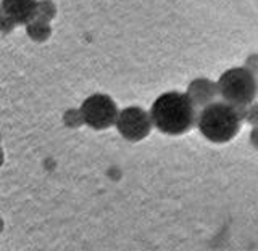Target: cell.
Instances as JSON below:
<instances>
[{
    "instance_id": "obj_5",
    "label": "cell",
    "mask_w": 258,
    "mask_h": 251,
    "mask_svg": "<svg viewBox=\"0 0 258 251\" xmlns=\"http://www.w3.org/2000/svg\"><path fill=\"white\" fill-rule=\"evenodd\" d=\"M153 121L150 113L141 107H126L119 111L116 121L118 132L129 142H141L152 132Z\"/></svg>"
},
{
    "instance_id": "obj_3",
    "label": "cell",
    "mask_w": 258,
    "mask_h": 251,
    "mask_svg": "<svg viewBox=\"0 0 258 251\" xmlns=\"http://www.w3.org/2000/svg\"><path fill=\"white\" fill-rule=\"evenodd\" d=\"M218 91L223 102L244 110L258 97V76L245 66L231 68L218 79Z\"/></svg>"
},
{
    "instance_id": "obj_12",
    "label": "cell",
    "mask_w": 258,
    "mask_h": 251,
    "mask_svg": "<svg viewBox=\"0 0 258 251\" xmlns=\"http://www.w3.org/2000/svg\"><path fill=\"white\" fill-rule=\"evenodd\" d=\"M18 26L13 20H10L8 18L7 15H0V29H2V32L4 34H10V32H13V29Z\"/></svg>"
},
{
    "instance_id": "obj_11",
    "label": "cell",
    "mask_w": 258,
    "mask_h": 251,
    "mask_svg": "<svg viewBox=\"0 0 258 251\" xmlns=\"http://www.w3.org/2000/svg\"><path fill=\"white\" fill-rule=\"evenodd\" d=\"M64 123L70 126H81L84 124V118L81 110H70L67 115H64Z\"/></svg>"
},
{
    "instance_id": "obj_13",
    "label": "cell",
    "mask_w": 258,
    "mask_h": 251,
    "mask_svg": "<svg viewBox=\"0 0 258 251\" xmlns=\"http://www.w3.org/2000/svg\"><path fill=\"white\" fill-rule=\"evenodd\" d=\"M244 66L247 69H250L253 72L255 76H258V53H252V55H248L245 61H244Z\"/></svg>"
},
{
    "instance_id": "obj_2",
    "label": "cell",
    "mask_w": 258,
    "mask_h": 251,
    "mask_svg": "<svg viewBox=\"0 0 258 251\" xmlns=\"http://www.w3.org/2000/svg\"><path fill=\"white\" fill-rule=\"evenodd\" d=\"M244 123L242 110L226 102H215L199 113L197 127L207 140L226 143L236 137Z\"/></svg>"
},
{
    "instance_id": "obj_4",
    "label": "cell",
    "mask_w": 258,
    "mask_h": 251,
    "mask_svg": "<svg viewBox=\"0 0 258 251\" xmlns=\"http://www.w3.org/2000/svg\"><path fill=\"white\" fill-rule=\"evenodd\" d=\"M84 124L95 129V131H105L111 126H116L119 116L118 105L107 94H94L83 102L81 105Z\"/></svg>"
},
{
    "instance_id": "obj_14",
    "label": "cell",
    "mask_w": 258,
    "mask_h": 251,
    "mask_svg": "<svg viewBox=\"0 0 258 251\" xmlns=\"http://www.w3.org/2000/svg\"><path fill=\"white\" fill-rule=\"evenodd\" d=\"M250 142H252V145L258 150V126L253 127L252 132H250Z\"/></svg>"
},
{
    "instance_id": "obj_7",
    "label": "cell",
    "mask_w": 258,
    "mask_h": 251,
    "mask_svg": "<svg viewBox=\"0 0 258 251\" xmlns=\"http://www.w3.org/2000/svg\"><path fill=\"white\" fill-rule=\"evenodd\" d=\"M37 2L39 0H2V13L18 26H28L36 20Z\"/></svg>"
},
{
    "instance_id": "obj_10",
    "label": "cell",
    "mask_w": 258,
    "mask_h": 251,
    "mask_svg": "<svg viewBox=\"0 0 258 251\" xmlns=\"http://www.w3.org/2000/svg\"><path fill=\"white\" fill-rule=\"evenodd\" d=\"M242 118H244L245 123L256 127L258 126V102H253L252 105H248L247 108L242 110Z\"/></svg>"
},
{
    "instance_id": "obj_8",
    "label": "cell",
    "mask_w": 258,
    "mask_h": 251,
    "mask_svg": "<svg viewBox=\"0 0 258 251\" xmlns=\"http://www.w3.org/2000/svg\"><path fill=\"white\" fill-rule=\"evenodd\" d=\"M26 34L29 36L31 40H34V42H39V44L45 42V40L52 36V26H50V23L36 18L26 26Z\"/></svg>"
},
{
    "instance_id": "obj_9",
    "label": "cell",
    "mask_w": 258,
    "mask_h": 251,
    "mask_svg": "<svg viewBox=\"0 0 258 251\" xmlns=\"http://www.w3.org/2000/svg\"><path fill=\"white\" fill-rule=\"evenodd\" d=\"M56 16V5L52 0H39L37 2V10H36V18L44 20L50 23Z\"/></svg>"
},
{
    "instance_id": "obj_1",
    "label": "cell",
    "mask_w": 258,
    "mask_h": 251,
    "mask_svg": "<svg viewBox=\"0 0 258 251\" xmlns=\"http://www.w3.org/2000/svg\"><path fill=\"white\" fill-rule=\"evenodd\" d=\"M150 116L161 134L166 135H184L197 126L199 113L187 94L182 92H165L157 97L152 103Z\"/></svg>"
},
{
    "instance_id": "obj_6",
    "label": "cell",
    "mask_w": 258,
    "mask_h": 251,
    "mask_svg": "<svg viewBox=\"0 0 258 251\" xmlns=\"http://www.w3.org/2000/svg\"><path fill=\"white\" fill-rule=\"evenodd\" d=\"M185 94L189 95V99L197 107V110H204L208 105L215 103L220 91H218V82L215 80L208 77H197L189 84Z\"/></svg>"
}]
</instances>
